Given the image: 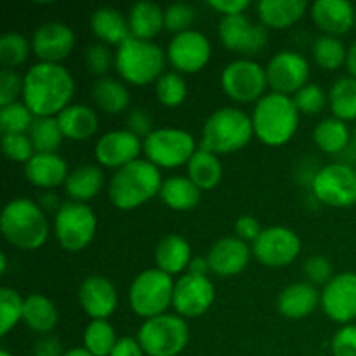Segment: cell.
Returning a JSON list of instances; mask_svg holds the SVG:
<instances>
[{
    "label": "cell",
    "mask_w": 356,
    "mask_h": 356,
    "mask_svg": "<svg viewBox=\"0 0 356 356\" xmlns=\"http://www.w3.org/2000/svg\"><path fill=\"white\" fill-rule=\"evenodd\" d=\"M75 83L63 65L37 63L24 75L23 103L35 117H54L70 106Z\"/></svg>",
    "instance_id": "cell-1"
},
{
    "label": "cell",
    "mask_w": 356,
    "mask_h": 356,
    "mask_svg": "<svg viewBox=\"0 0 356 356\" xmlns=\"http://www.w3.org/2000/svg\"><path fill=\"white\" fill-rule=\"evenodd\" d=\"M195 9L186 2H176L170 3L165 10H163V19H165V30L172 31V33H183V31L190 30L193 24Z\"/></svg>",
    "instance_id": "cell-46"
},
{
    "label": "cell",
    "mask_w": 356,
    "mask_h": 356,
    "mask_svg": "<svg viewBox=\"0 0 356 356\" xmlns=\"http://www.w3.org/2000/svg\"><path fill=\"white\" fill-rule=\"evenodd\" d=\"M156 97L167 108H176L184 103L188 96V87L183 75L177 72H167L156 80Z\"/></svg>",
    "instance_id": "cell-41"
},
{
    "label": "cell",
    "mask_w": 356,
    "mask_h": 356,
    "mask_svg": "<svg viewBox=\"0 0 356 356\" xmlns=\"http://www.w3.org/2000/svg\"><path fill=\"white\" fill-rule=\"evenodd\" d=\"M103 184L104 172L101 170V167L86 163V165L75 167L70 172L68 179L65 183V190L72 198V202L86 204V202L92 200L99 193Z\"/></svg>",
    "instance_id": "cell-30"
},
{
    "label": "cell",
    "mask_w": 356,
    "mask_h": 356,
    "mask_svg": "<svg viewBox=\"0 0 356 356\" xmlns=\"http://www.w3.org/2000/svg\"><path fill=\"white\" fill-rule=\"evenodd\" d=\"M219 38L232 52L242 56L259 54L268 44V28L250 21L245 14L225 16L219 23Z\"/></svg>",
    "instance_id": "cell-14"
},
{
    "label": "cell",
    "mask_w": 356,
    "mask_h": 356,
    "mask_svg": "<svg viewBox=\"0 0 356 356\" xmlns=\"http://www.w3.org/2000/svg\"><path fill=\"white\" fill-rule=\"evenodd\" d=\"M188 177L200 190H212L222 177L221 160L209 149H197L188 162Z\"/></svg>",
    "instance_id": "cell-33"
},
{
    "label": "cell",
    "mask_w": 356,
    "mask_h": 356,
    "mask_svg": "<svg viewBox=\"0 0 356 356\" xmlns=\"http://www.w3.org/2000/svg\"><path fill=\"white\" fill-rule=\"evenodd\" d=\"M141 149V139L127 129H120V131H111L101 136L97 139L94 153H96V160L101 165L118 170L127 163L138 160Z\"/></svg>",
    "instance_id": "cell-20"
},
{
    "label": "cell",
    "mask_w": 356,
    "mask_h": 356,
    "mask_svg": "<svg viewBox=\"0 0 356 356\" xmlns=\"http://www.w3.org/2000/svg\"><path fill=\"white\" fill-rule=\"evenodd\" d=\"M348 51L337 37L323 35L313 44V59L323 70H337L346 63Z\"/></svg>",
    "instance_id": "cell-40"
},
{
    "label": "cell",
    "mask_w": 356,
    "mask_h": 356,
    "mask_svg": "<svg viewBox=\"0 0 356 356\" xmlns=\"http://www.w3.org/2000/svg\"><path fill=\"white\" fill-rule=\"evenodd\" d=\"M92 99L99 110L104 113L118 115L127 110L129 106V90L122 82L115 79H99L92 86Z\"/></svg>",
    "instance_id": "cell-35"
},
{
    "label": "cell",
    "mask_w": 356,
    "mask_h": 356,
    "mask_svg": "<svg viewBox=\"0 0 356 356\" xmlns=\"http://www.w3.org/2000/svg\"><path fill=\"white\" fill-rule=\"evenodd\" d=\"M292 99H294L299 113L316 115L325 108L327 101H329V94L323 92L322 87L316 86V83H306L302 89H299L294 94Z\"/></svg>",
    "instance_id": "cell-45"
},
{
    "label": "cell",
    "mask_w": 356,
    "mask_h": 356,
    "mask_svg": "<svg viewBox=\"0 0 356 356\" xmlns=\"http://www.w3.org/2000/svg\"><path fill=\"white\" fill-rule=\"evenodd\" d=\"M90 30L103 44L122 45L131 37L129 19L113 7H101L90 16Z\"/></svg>",
    "instance_id": "cell-29"
},
{
    "label": "cell",
    "mask_w": 356,
    "mask_h": 356,
    "mask_svg": "<svg viewBox=\"0 0 356 356\" xmlns=\"http://www.w3.org/2000/svg\"><path fill=\"white\" fill-rule=\"evenodd\" d=\"M254 134L268 146H284L299 127V110L294 99L284 94H264L252 111Z\"/></svg>",
    "instance_id": "cell-3"
},
{
    "label": "cell",
    "mask_w": 356,
    "mask_h": 356,
    "mask_svg": "<svg viewBox=\"0 0 356 356\" xmlns=\"http://www.w3.org/2000/svg\"><path fill=\"white\" fill-rule=\"evenodd\" d=\"M211 42L204 33L188 30L174 35L167 49V59L177 73H197L211 59Z\"/></svg>",
    "instance_id": "cell-17"
},
{
    "label": "cell",
    "mask_w": 356,
    "mask_h": 356,
    "mask_svg": "<svg viewBox=\"0 0 356 356\" xmlns=\"http://www.w3.org/2000/svg\"><path fill=\"white\" fill-rule=\"evenodd\" d=\"M125 122H127V131H131L132 134L138 136L139 139L143 138V141L153 132L152 117H149L146 110L136 108V110H132L131 113L127 115V120Z\"/></svg>",
    "instance_id": "cell-52"
},
{
    "label": "cell",
    "mask_w": 356,
    "mask_h": 356,
    "mask_svg": "<svg viewBox=\"0 0 356 356\" xmlns=\"http://www.w3.org/2000/svg\"><path fill=\"white\" fill-rule=\"evenodd\" d=\"M329 103L334 117L339 120H356V79L343 76L329 90Z\"/></svg>",
    "instance_id": "cell-38"
},
{
    "label": "cell",
    "mask_w": 356,
    "mask_h": 356,
    "mask_svg": "<svg viewBox=\"0 0 356 356\" xmlns=\"http://www.w3.org/2000/svg\"><path fill=\"white\" fill-rule=\"evenodd\" d=\"M58 308L49 298L40 294H31L24 299L23 322L33 332L47 336L58 325Z\"/></svg>",
    "instance_id": "cell-31"
},
{
    "label": "cell",
    "mask_w": 356,
    "mask_h": 356,
    "mask_svg": "<svg viewBox=\"0 0 356 356\" xmlns=\"http://www.w3.org/2000/svg\"><path fill=\"white\" fill-rule=\"evenodd\" d=\"M320 292L309 282H298L287 285L280 292L277 301V308L282 316L289 320H301L312 315L320 302Z\"/></svg>",
    "instance_id": "cell-25"
},
{
    "label": "cell",
    "mask_w": 356,
    "mask_h": 356,
    "mask_svg": "<svg viewBox=\"0 0 356 356\" xmlns=\"http://www.w3.org/2000/svg\"><path fill=\"white\" fill-rule=\"evenodd\" d=\"M24 176L33 186L52 190L66 183L68 163L58 153H35L30 162L24 163Z\"/></svg>",
    "instance_id": "cell-24"
},
{
    "label": "cell",
    "mask_w": 356,
    "mask_h": 356,
    "mask_svg": "<svg viewBox=\"0 0 356 356\" xmlns=\"http://www.w3.org/2000/svg\"><path fill=\"white\" fill-rule=\"evenodd\" d=\"M75 47V33L65 23H45L37 28L31 40V49L38 58V63H54L59 65L68 58Z\"/></svg>",
    "instance_id": "cell-19"
},
{
    "label": "cell",
    "mask_w": 356,
    "mask_h": 356,
    "mask_svg": "<svg viewBox=\"0 0 356 356\" xmlns=\"http://www.w3.org/2000/svg\"><path fill=\"white\" fill-rule=\"evenodd\" d=\"M63 356H94V355L89 353L86 348H73V350L65 351V355Z\"/></svg>",
    "instance_id": "cell-60"
},
{
    "label": "cell",
    "mask_w": 356,
    "mask_h": 356,
    "mask_svg": "<svg viewBox=\"0 0 356 356\" xmlns=\"http://www.w3.org/2000/svg\"><path fill=\"white\" fill-rule=\"evenodd\" d=\"M312 190L316 200L336 209L356 204V170L344 163H330L315 174Z\"/></svg>",
    "instance_id": "cell-12"
},
{
    "label": "cell",
    "mask_w": 356,
    "mask_h": 356,
    "mask_svg": "<svg viewBox=\"0 0 356 356\" xmlns=\"http://www.w3.org/2000/svg\"><path fill=\"white\" fill-rule=\"evenodd\" d=\"M56 236L68 252H80L92 242L97 218L92 209L80 202H65L56 212Z\"/></svg>",
    "instance_id": "cell-9"
},
{
    "label": "cell",
    "mask_w": 356,
    "mask_h": 356,
    "mask_svg": "<svg viewBox=\"0 0 356 356\" xmlns=\"http://www.w3.org/2000/svg\"><path fill=\"white\" fill-rule=\"evenodd\" d=\"M143 152H145L146 160L155 163L156 167L176 169L183 163L188 165L197 149H195V139L190 132L165 127L155 129L143 141Z\"/></svg>",
    "instance_id": "cell-10"
},
{
    "label": "cell",
    "mask_w": 356,
    "mask_h": 356,
    "mask_svg": "<svg viewBox=\"0 0 356 356\" xmlns=\"http://www.w3.org/2000/svg\"><path fill=\"white\" fill-rule=\"evenodd\" d=\"M355 148H356V129H355Z\"/></svg>",
    "instance_id": "cell-63"
},
{
    "label": "cell",
    "mask_w": 356,
    "mask_h": 356,
    "mask_svg": "<svg viewBox=\"0 0 356 356\" xmlns=\"http://www.w3.org/2000/svg\"><path fill=\"white\" fill-rule=\"evenodd\" d=\"M117 343L113 325L106 320H92L83 332V348L94 356H110Z\"/></svg>",
    "instance_id": "cell-39"
},
{
    "label": "cell",
    "mask_w": 356,
    "mask_h": 356,
    "mask_svg": "<svg viewBox=\"0 0 356 356\" xmlns=\"http://www.w3.org/2000/svg\"><path fill=\"white\" fill-rule=\"evenodd\" d=\"M200 188L191 183L190 177L172 176L163 181L160 198L174 211H191L200 202Z\"/></svg>",
    "instance_id": "cell-34"
},
{
    "label": "cell",
    "mask_w": 356,
    "mask_h": 356,
    "mask_svg": "<svg viewBox=\"0 0 356 356\" xmlns=\"http://www.w3.org/2000/svg\"><path fill=\"white\" fill-rule=\"evenodd\" d=\"M30 54V44L19 33H3L0 37V63L6 70L23 65Z\"/></svg>",
    "instance_id": "cell-44"
},
{
    "label": "cell",
    "mask_w": 356,
    "mask_h": 356,
    "mask_svg": "<svg viewBox=\"0 0 356 356\" xmlns=\"http://www.w3.org/2000/svg\"><path fill=\"white\" fill-rule=\"evenodd\" d=\"M235 233L240 240L243 242H256L259 238V235L263 233L259 221L252 216H242V218L236 219L235 222Z\"/></svg>",
    "instance_id": "cell-53"
},
{
    "label": "cell",
    "mask_w": 356,
    "mask_h": 356,
    "mask_svg": "<svg viewBox=\"0 0 356 356\" xmlns=\"http://www.w3.org/2000/svg\"><path fill=\"white\" fill-rule=\"evenodd\" d=\"M301 240L298 233L285 226H271L263 229L259 238L252 243V254L268 268H285L298 259Z\"/></svg>",
    "instance_id": "cell-13"
},
{
    "label": "cell",
    "mask_w": 356,
    "mask_h": 356,
    "mask_svg": "<svg viewBox=\"0 0 356 356\" xmlns=\"http://www.w3.org/2000/svg\"><path fill=\"white\" fill-rule=\"evenodd\" d=\"M80 306L92 320H106L118 305L117 289L108 278L92 275L86 278L79 291Z\"/></svg>",
    "instance_id": "cell-22"
},
{
    "label": "cell",
    "mask_w": 356,
    "mask_h": 356,
    "mask_svg": "<svg viewBox=\"0 0 356 356\" xmlns=\"http://www.w3.org/2000/svg\"><path fill=\"white\" fill-rule=\"evenodd\" d=\"M209 271H211V266H209L207 257H193L188 268V273L198 275V277H207Z\"/></svg>",
    "instance_id": "cell-57"
},
{
    "label": "cell",
    "mask_w": 356,
    "mask_h": 356,
    "mask_svg": "<svg viewBox=\"0 0 356 356\" xmlns=\"http://www.w3.org/2000/svg\"><path fill=\"white\" fill-rule=\"evenodd\" d=\"M254 136L252 117L238 108L216 110L202 129V148L226 155L245 148Z\"/></svg>",
    "instance_id": "cell-5"
},
{
    "label": "cell",
    "mask_w": 356,
    "mask_h": 356,
    "mask_svg": "<svg viewBox=\"0 0 356 356\" xmlns=\"http://www.w3.org/2000/svg\"><path fill=\"white\" fill-rule=\"evenodd\" d=\"M209 6L225 16H238L249 9V0H209Z\"/></svg>",
    "instance_id": "cell-55"
},
{
    "label": "cell",
    "mask_w": 356,
    "mask_h": 356,
    "mask_svg": "<svg viewBox=\"0 0 356 356\" xmlns=\"http://www.w3.org/2000/svg\"><path fill=\"white\" fill-rule=\"evenodd\" d=\"M162 174L149 160L138 159L118 169L111 177L108 195L120 211H132L146 204L162 190Z\"/></svg>",
    "instance_id": "cell-2"
},
{
    "label": "cell",
    "mask_w": 356,
    "mask_h": 356,
    "mask_svg": "<svg viewBox=\"0 0 356 356\" xmlns=\"http://www.w3.org/2000/svg\"><path fill=\"white\" fill-rule=\"evenodd\" d=\"M174 285L172 277L159 268L139 273L129 289V305L132 312L146 320L165 315L167 308L172 306Z\"/></svg>",
    "instance_id": "cell-7"
},
{
    "label": "cell",
    "mask_w": 356,
    "mask_h": 356,
    "mask_svg": "<svg viewBox=\"0 0 356 356\" xmlns=\"http://www.w3.org/2000/svg\"><path fill=\"white\" fill-rule=\"evenodd\" d=\"M24 299L14 289H0V336L9 334L23 320Z\"/></svg>",
    "instance_id": "cell-42"
},
{
    "label": "cell",
    "mask_w": 356,
    "mask_h": 356,
    "mask_svg": "<svg viewBox=\"0 0 356 356\" xmlns=\"http://www.w3.org/2000/svg\"><path fill=\"white\" fill-rule=\"evenodd\" d=\"M222 90L236 103H252L264 96L266 70L252 59H235L221 73Z\"/></svg>",
    "instance_id": "cell-11"
},
{
    "label": "cell",
    "mask_w": 356,
    "mask_h": 356,
    "mask_svg": "<svg viewBox=\"0 0 356 356\" xmlns=\"http://www.w3.org/2000/svg\"><path fill=\"white\" fill-rule=\"evenodd\" d=\"M63 344L58 337L51 336H40L33 346V356H63Z\"/></svg>",
    "instance_id": "cell-54"
},
{
    "label": "cell",
    "mask_w": 356,
    "mask_h": 356,
    "mask_svg": "<svg viewBox=\"0 0 356 356\" xmlns=\"http://www.w3.org/2000/svg\"><path fill=\"white\" fill-rule=\"evenodd\" d=\"M2 152L7 159L19 163H28L31 156L35 155L31 139L26 134H3Z\"/></svg>",
    "instance_id": "cell-47"
},
{
    "label": "cell",
    "mask_w": 356,
    "mask_h": 356,
    "mask_svg": "<svg viewBox=\"0 0 356 356\" xmlns=\"http://www.w3.org/2000/svg\"><path fill=\"white\" fill-rule=\"evenodd\" d=\"M86 63L90 73H94V75H104L115 63V58L106 44L96 42V44H90L87 47Z\"/></svg>",
    "instance_id": "cell-48"
},
{
    "label": "cell",
    "mask_w": 356,
    "mask_h": 356,
    "mask_svg": "<svg viewBox=\"0 0 356 356\" xmlns=\"http://www.w3.org/2000/svg\"><path fill=\"white\" fill-rule=\"evenodd\" d=\"M56 118H58L63 136L72 141H83V139L92 138L99 127V118L96 111L86 104H70Z\"/></svg>",
    "instance_id": "cell-28"
},
{
    "label": "cell",
    "mask_w": 356,
    "mask_h": 356,
    "mask_svg": "<svg viewBox=\"0 0 356 356\" xmlns=\"http://www.w3.org/2000/svg\"><path fill=\"white\" fill-rule=\"evenodd\" d=\"M131 37L139 40H152L165 28L163 10L153 2H136L129 10Z\"/></svg>",
    "instance_id": "cell-32"
},
{
    "label": "cell",
    "mask_w": 356,
    "mask_h": 356,
    "mask_svg": "<svg viewBox=\"0 0 356 356\" xmlns=\"http://www.w3.org/2000/svg\"><path fill=\"white\" fill-rule=\"evenodd\" d=\"M312 17L330 37L348 33L356 23L353 3L346 0H316L312 6Z\"/></svg>",
    "instance_id": "cell-23"
},
{
    "label": "cell",
    "mask_w": 356,
    "mask_h": 356,
    "mask_svg": "<svg viewBox=\"0 0 356 356\" xmlns=\"http://www.w3.org/2000/svg\"><path fill=\"white\" fill-rule=\"evenodd\" d=\"M320 306L332 322L350 325L356 318V273L336 275L323 287Z\"/></svg>",
    "instance_id": "cell-18"
},
{
    "label": "cell",
    "mask_w": 356,
    "mask_h": 356,
    "mask_svg": "<svg viewBox=\"0 0 356 356\" xmlns=\"http://www.w3.org/2000/svg\"><path fill=\"white\" fill-rule=\"evenodd\" d=\"M136 339L148 356H177L190 341V329L179 315H160L139 327Z\"/></svg>",
    "instance_id": "cell-8"
},
{
    "label": "cell",
    "mask_w": 356,
    "mask_h": 356,
    "mask_svg": "<svg viewBox=\"0 0 356 356\" xmlns=\"http://www.w3.org/2000/svg\"><path fill=\"white\" fill-rule=\"evenodd\" d=\"M165 54L156 44L129 37L118 45L115 54V68L118 75L132 86H148L163 75Z\"/></svg>",
    "instance_id": "cell-6"
},
{
    "label": "cell",
    "mask_w": 356,
    "mask_h": 356,
    "mask_svg": "<svg viewBox=\"0 0 356 356\" xmlns=\"http://www.w3.org/2000/svg\"><path fill=\"white\" fill-rule=\"evenodd\" d=\"M7 270V256L6 254H2V257H0V273H6Z\"/></svg>",
    "instance_id": "cell-61"
},
{
    "label": "cell",
    "mask_w": 356,
    "mask_h": 356,
    "mask_svg": "<svg viewBox=\"0 0 356 356\" xmlns=\"http://www.w3.org/2000/svg\"><path fill=\"white\" fill-rule=\"evenodd\" d=\"M40 204H42L40 205L42 209H49V211H54V209H56V212H58L59 207H61V205L58 207V198H56L52 193H45L44 197H42Z\"/></svg>",
    "instance_id": "cell-59"
},
{
    "label": "cell",
    "mask_w": 356,
    "mask_h": 356,
    "mask_svg": "<svg viewBox=\"0 0 356 356\" xmlns=\"http://www.w3.org/2000/svg\"><path fill=\"white\" fill-rule=\"evenodd\" d=\"M110 356H145V351L134 337H120Z\"/></svg>",
    "instance_id": "cell-56"
},
{
    "label": "cell",
    "mask_w": 356,
    "mask_h": 356,
    "mask_svg": "<svg viewBox=\"0 0 356 356\" xmlns=\"http://www.w3.org/2000/svg\"><path fill=\"white\" fill-rule=\"evenodd\" d=\"M0 356H13V355H10L7 350H2V351H0Z\"/></svg>",
    "instance_id": "cell-62"
},
{
    "label": "cell",
    "mask_w": 356,
    "mask_h": 356,
    "mask_svg": "<svg viewBox=\"0 0 356 356\" xmlns=\"http://www.w3.org/2000/svg\"><path fill=\"white\" fill-rule=\"evenodd\" d=\"M28 136L35 153H56L65 139L56 117H35Z\"/></svg>",
    "instance_id": "cell-37"
},
{
    "label": "cell",
    "mask_w": 356,
    "mask_h": 356,
    "mask_svg": "<svg viewBox=\"0 0 356 356\" xmlns=\"http://www.w3.org/2000/svg\"><path fill=\"white\" fill-rule=\"evenodd\" d=\"M308 3L305 0H261L257 3L261 24L271 30H285L305 16Z\"/></svg>",
    "instance_id": "cell-27"
},
{
    "label": "cell",
    "mask_w": 356,
    "mask_h": 356,
    "mask_svg": "<svg viewBox=\"0 0 356 356\" xmlns=\"http://www.w3.org/2000/svg\"><path fill=\"white\" fill-rule=\"evenodd\" d=\"M191 247L184 236L169 233L159 242L155 250V263L159 270L167 275H179L190 268Z\"/></svg>",
    "instance_id": "cell-26"
},
{
    "label": "cell",
    "mask_w": 356,
    "mask_h": 356,
    "mask_svg": "<svg viewBox=\"0 0 356 356\" xmlns=\"http://www.w3.org/2000/svg\"><path fill=\"white\" fill-rule=\"evenodd\" d=\"M24 79H21L13 70L3 68L0 72V106H9L17 103V97L23 96Z\"/></svg>",
    "instance_id": "cell-50"
},
{
    "label": "cell",
    "mask_w": 356,
    "mask_h": 356,
    "mask_svg": "<svg viewBox=\"0 0 356 356\" xmlns=\"http://www.w3.org/2000/svg\"><path fill=\"white\" fill-rule=\"evenodd\" d=\"M214 298V285L207 277L186 273L174 285L172 308L183 318H197L209 312Z\"/></svg>",
    "instance_id": "cell-16"
},
{
    "label": "cell",
    "mask_w": 356,
    "mask_h": 356,
    "mask_svg": "<svg viewBox=\"0 0 356 356\" xmlns=\"http://www.w3.org/2000/svg\"><path fill=\"white\" fill-rule=\"evenodd\" d=\"M250 247L238 236H225L211 247L207 254L212 273L219 277H235L242 273L250 261Z\"/></svg>",
    "instance_id": "cell-21"
},
{
    "label": "cell",
    "mask_w": 356,
    "mask_h": 356,
    "mask_svg": "<svg viewBox=\"0 0 356 356\" xmlns=\"http://www.w3.org/2000/svg\"><path fill=\"white\" fill-rule=\"evenodd\" d=\"M266 76L273 92L291 96L308 83L309 65L299 52L282 51L268 63Z\"/></svg>",
    "instance_id": "cell-15"
},
{
    "label": "cell",
    "mask_w": 356,
    "mask_h": 356,
    "mask_svg": "<svg viewBox=\"0 0 356 356\" xmlns=\"http://www.w3.org/2000/svg\"><path fill=\"white\" fill-rule=\"evenodd\" d=\"M346 66L350 75L356 79V42L348 49V58H346Z\"/></svg>",
    "instance_id": "cell-58"
},
{
    "label": "cell",
    "mask_w": 356,
    "mask_h": 356,
    "mask_svg": "<svg viewBox=\"0 0 356 356\" xmlns=\"http://www.w3.org/2000/svg\"><path fill=\"white\" fill-rule=\"evenodd\" d=\"M332 356H356V325H344L332 337Z\"/></svg>",
    "instance_id": "cell-51"
},
{
    "label": "cell",
    "mask_w": 356,
    "mask_h": 356,
    "mask_svg": "<svg viewBox=\"0 0 356 356\" xmlns=\"http://www.w3.org/2000/svg\"><path fill=\"white\" fill-rule=\"evenodd\" d=\"M306 278L309 280L312 285H323L325 287L330 280L334 278L332 264L327 257L323 256H312L305 261V266H302Z\"/></svg>",
    "instance_id": "cell-49"
},
{
    "label": "cell",
    "mask_w": 356,
    "mask_h": 356,
    "mask_svg": "<svg viewBox=\"0 0 356 356\" xmlns=\"http://www.w3.org/2000/svg\"><path fill=\"white\" fill-rule=\"evenodd\" d=\"M313 141L327 155H337L350 143V129L339 118H325L313 131Z\"/></svg>",
    "instance_id": "cell-36"
},
{
    "label": "cell",
    "mask_w": 356,
    "mask_h": 356,
    "mask_svg": "<svg viewBox=\"0 0 356 356\" xmlns=\"http://www.w3.org/2000/svg\"><path fill=\"white\" fill-rule=\"evenodd\" d=\"M35 115L28 110L24 103H13L9 106H0V131L3 134H26L30 131Z\"/></svg>",
    "instance_id": "cell-43"
},
{
    "label": "cell",
    "mask_w": 356,
    "mask_h": 356,
    "mask_svg": "<svg viewBox=\"0 0 356 356\" xmlns=\"http://www.w3.org/2000/svg\"><path fill=\"white\" fill-rule=\"evenodd\" d=\"M0 229L7 242L21 250H37L49 236L44 211L28 198H14L3 207Z\"/></svg>",
    "instance_id": "cell-4"
}]
</instances>
